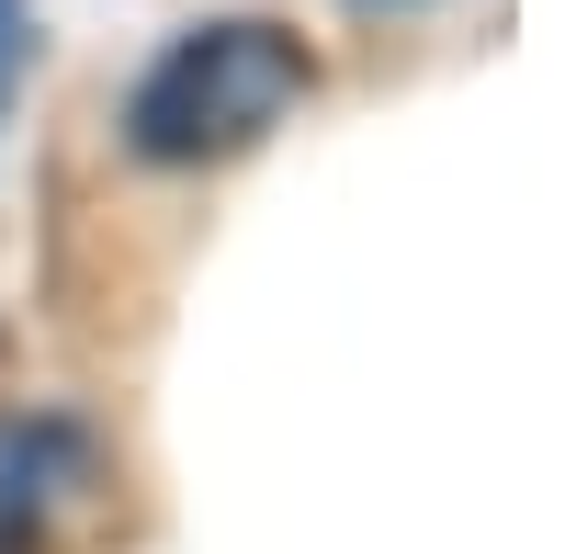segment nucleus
Wrapping results in <instances>:
<instances>
[{
	"label": "nucleus",
	"mask_w": 565,
	"mask_h": 554,
	"mask_svg": "<svg viewBox=\"0 0 565 554\" xmlns=\"http://www.w3.org/2000/svg\"><path fill=\"white\" fill-rule=\"evenodd\" d=\"M306 45L238 12V23H193V34H170L148 79L125 90V148L148 159V170H204V159H238L260 148V136L306 103Z\"/></svg>",
	"instance_id": "nucleus-1"
},
{
	"label": "nucleus",
	"mask_w": 565,
	"mask_h": 554,
	"mask_svg": "<svg viewBox=\"0 0 565 554\" xmlns=\"http://www.w3.org/2000/svg\"><path fill=\"white\" fill-rule=\"evenodd\" d=\"M103 510V441L79 419H23L0 452V554H68V532Z\"/></svg>",
	"instance_id": "nucleus-2"
},
{
	"label": "nucleus",
	"mask_w": 565,
	"mask_h": 554,
	"mask_svg": "<svg viewBox=\"0 0 565 554\" xmlns=\"http://www.w3.org/2000/svg\"><path fill=\"white\" fill-rule=\"evenodd\" d=\"M23 23H34L23 0H0V103H12V68H23Z\"/></svg>",
	"instance_id": "nucleus-3"
},
{
	"label": "nucleus",
	"mask_w": 565,
	"mask_h": 554,
	"mask_svg": "<svg viewBox=\"0 0 565 554\" xmlns=\"http://www.w3.org/2000/svg\"><path fill=\"white\" fill-rule=\"evenodd\" d=\"M373 12H407V0H373Z\"/></svg>",
	"instance_id": "nucleus-4"
}]
</instances>
